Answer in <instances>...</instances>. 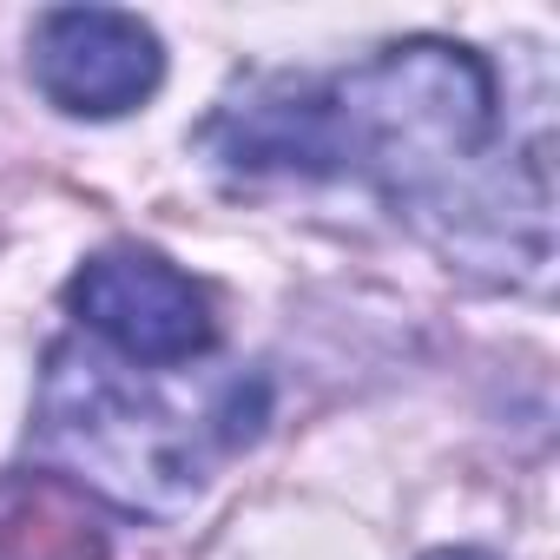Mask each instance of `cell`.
I'll list each match as a JSON object with an SVG mask.
<instances>
[{
  "label": "cell",
  "instance_id": "cell-1",
  "mask_svg": "<svg viewBox=\"0 0 560 560\" xmlns=\"http://www.w3.org/2000/svg\"><path fill=\"white\" fill-rule=\"evenodd\" d=\"M34 429L47 462L126 514L172 521L205 494V429L86 343H54Z\"/></svg>",
  "mask_w": 560,
  "mask_h": 560
},
{
  "label": "cell",
  "instance_id": "cell-2",
  "mask_svg": "<svg viewBox=\"0 0 560 560\" xmlns=\"http://www.w3.org/2000/svg\"><path fill=\"white\" fill-rule=\"evenodd\" d=\"M337 165L376 172L396 191H422L468 165L494 132V80L481 54L455 40H402L383 60L324 80Z\"/></svg>",
  "mask_w": 560,
  "mask_h": 560
},
{
  "label": "cell",
  "instance_id": "cell-3",
  "mask_svg": "<svg viewBox=\"0 0 560 560\" xmlns=\"http://www.w3.org/2000/svg\"><path fill=\"white\" fill-rule=\"evenodd\" d=\"M67 304L86 330H100L132 363H191L211 350V304L178 264H165L145 244H113L80 264L67 284Z\"/></svg>",
  "mask_w": 560,
  "mask_h": 560
},
{
  "label": "cell",
  "instance_id": "cell-4",
  "mask_svg": "<svg viewBox=\"0 0 560 560\" xmlns=\"http://www.w3.org/2000/svg\"><path fill=\"white\" fill-rule=\"evenodd\" d=\"M165 80L159 34L119 8H54L34 27V86L73 119H119Z\"/></svg>",
  "mask_w": 560,
  "mask_h": 560
},
{
  "label": "cell",
  "instance_id": "cell-5",
  "mask_svg": "<svg viewBox=\"0 0 560 560\" xmlns=\"http://www.w3.org/2000/svg\"><path fill=\"white\" fill-rule=\"evenodd\" d=\"M0 560H113L100 514L60 475L0 481Z\"/></svg>",
  "mask_w": 560,
  "mask_h": 560
},
{
  "label": "cell",
  "instance_id": "cell-6",
  "mask_svg": "<svg viewBox=\"0 0 560 560\" xmlns=\"http://www.w3.org/2000/svg\"><path fill=\"white\" fill-rule=\"evenodd\" d=\"M429 560H494V553H475V547H442V553H429Z\"/></svg>",
  "mask_w": 560,
  "mask_h": 560
}]
</instances>
